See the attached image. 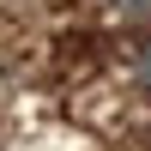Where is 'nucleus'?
I'll return each mask as SVG.
<instances>
[{
	"label": "nucleus",
	"mask_w": 151,
	"mask_h": 151,
	"mask_svg": "<svg viewBox=\"0 0 151 151\" xmlns=\"http://www.w3.org/2000/svg\"><path fill=\"white\" fill-rule=\"evenodd\" d=\"M127 24H151V0H115Z\"/></svg>",
	"instance_id": "1"
},
{
	"label": "nucleus",
	"mask_w": 151,
	"mask_h": 151,
	"mask_svg": "<svg viewBox=\"0 0 151 151\" xmlns=\"http://www.w3.org/2000/svg\"><path fill=\"white\" fill-rule=\"evenodd\" d=\"M133 73H139V85H145V91H151V42L139 48V55H133Z\"/></svg>",
	"instance_id": "2"
}]
</instances>
